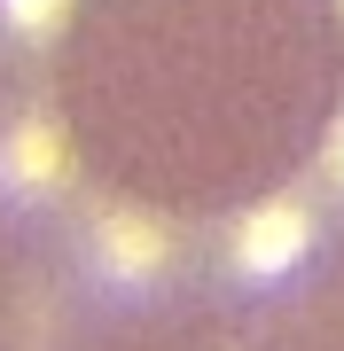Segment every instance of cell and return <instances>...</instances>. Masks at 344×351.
I'll return each instance as SVG.
<instances>
[{
	"label": "cell",
	"instance_id": "obj_4",
	"mask_svg": "<svg viewBox=\"0 0 344 351\" xmlns=\"http://www.w3.org/2000/svg\"><path fill=\"white\" fill-rule=\"evenodd\" d=\"M8 8H16V24H24V32H47V16H55V0H8Z\"/></svg>",
	"mask_w": 344,
	"mask_h": 351
},
{
	"label": "cell",
	"instance_id": "obj_1",
	"mask_svg": "<svg viewBox=\"0 0 344 351\" xmlns=\"http://www.w3.org/2000/svg\"><path fill=\"white\" fill-rule=\"evenodd\" d=\"M242 274H282L297 250H306V211L297 203H266V211H251V226H242Z\"/></svg>",
	"mask_w": 344,
	"mask_h": 351
},
{
	"label": "cell",
	"instance_id": "obj_3",
	"mask_svg": "<svg viewBox=\"0 0 344 351\" xmlns=\"http://www.w3.org/2000/svg\"><path fill=\"white\" fill-rule=\"evenodd\" d=\"M8 172L16 180H47L55 172V133L47 125H24V133L8 141Z\"/></svg>",
	"mask_w": 344,
	"mask_h": 351
},
{
	"label": "cell",
	"instance_id": "obj_5",
	"mask_svg": "<svg viewBox=\"0 0 344 351\" xmlns=\"http://www.w3.org/2000/svg\"><path fill=\"white\" fill-rule=\"evenodd\" d=\"M336 172H344V133H336Z\"/></svg>",
	"mask_w": 344,
	"mask_h": 351
},
{
	"label": "cell",
	"instance_id": "obj_2",
	"mask_svg": "<svg viewBox=\"0 0 344 351\" xmlns=\"http://www.w3.org/2000/svg\"><path fill=\"white\" fill-rule=\"evenodd\" d=\"M110 250H117L126 274H141V265L165 258V234H157V226H141V219H110Z\"/></svg>",
	"mask_w": 344,
	"mask_h": 351
}]
</instances>
